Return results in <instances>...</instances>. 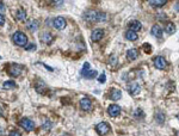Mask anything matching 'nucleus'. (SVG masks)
Returning <instances> with one entry per match:
<instances>
[{"instance_id":"obj_4","label":"nucleus","mask_w":179,"mask_h":136,"mask_svg":"<svg viewBox=\"0 0 179 136\" xmlns=\"http://www.w3.org/2000/svg\"><path fill=\"white\" fill-rule=\"evenodd\" d=\"M97 131L100 136H105L110 131V125L105 122H100L99 124H97Z\"/></svg>"},{"instance_id":"obj_3","label":"nucleus","mask_w":179,"mask_h":136,"mask_svg":"<svg viewBox=\"0 0 179 136\" xmlns=\"http://www.w3.org/2000/svg\"><path fill=\"white\" fill-rule=\"evenodd\" d=\"M53 25H54V27L57 29V30H63L67 25V22L63 17H56L53 22Z\"/></svg>"},{"instance_id":"obj_15","label":"nucleus","mask_w":179,"mask_h":136,"mask_svg":"<svg viewBox=\"0 0 179 136\" xmlns=\"http://www.w3.org/2000/svg\"><path fill=\"white\" fill-rule=\"evenodd\" d=\"M152 34L154 35L155 37H161V36H162V30H161V27H160L158 24H155V25L152 27Z\"/></svg>"},{"instance_id":"obj_29","label":"nucleus","mask_w":179,"mask_h":136,"mask_svg":"<svg viewBox=\"0 0 179 136\" xmlns=\"http://www.w3.org/2000/svg\"><path fill=\"white\" fill-rule=\"evenodd\" d=\"M4 23H5V18H4V16H2V14H0V27H1V25H4Z\"/></svg>"},{"instance_id":"obj_26","label":"nucleus","mask_w":179,"mask_h":136,"mask_svg":"<svg viewBox=\"0 0 179 136\" xmlns=\"http://www.w3.org/2000/svg\"><path fill=\"white\" fill-rule=\"evenodd\" d=\"M105 79H106L105 73H102V74H100V76L98 78V81H99L100 84H104V82H105Z\"/></svg>"},{"instance_id":"obj_25","label":"nucleus","mask_w":179,"mask_h":136,"mask_svg":"<svg viewBox=\"0 0 179 136\" xmlns=\"http://www.w3.org/2000/svg\"><path fill=\"white\" fill-rule=\"evenodd\" d=\"M25 49H27V51H33V50H36V44H33V43H31V44H27V46H25Z\"/></svg>"},{"instance_id":"obj_14","label":"nucleus","mask_w":179,"mask_h":136,"mask_svg":"<svg viewBox=\"0 0 179 136\" xmlns=\"http://www.w3.org/2000/svg\"><path fill=\"white\" fill-rule=\"evenodd\" d=\"M129 27H130V30H132V31H134V32H137L142 27V25H141V23H140V22L134 21V22H132V23L129 24Z\"/></svg>"},{"instance_id":"obj_8","label":"nucleus","mask_w":179,"mask_h":136,"mask_svg":"<svg viewBox=\"0 0 179 136\" xmlns=\"http://www.w3.org/2000/svg\"><path fill=\"white\" fill-rule=\"evenodd\" d=\"M22 69H23V67L22 66H19V65H12L11 67H10V70H8V73H10V75H12L13 78H17V76H19L20 74H22Z\"/></svg>"},{"instance_id":"obj_27","label":"nucleus","mask_w":179,"mask_h":136,"mask_svg":"<svg viewBox=\"0 0 179 136\" xmlns=\"http://www.w3.org/2000/svg\"><path fill=\"white\" fill-rule=\"evenodd\" d=\"M134 116H135V117H139V116H141V117H142V116H143V114H142V111H141V110L137 109L135 112H134Z\"/></svg>"},{"instance_id":"obj_30","label":"nucleus","mask_w":179,"mask_h":136,"mask_svg":"<svg viewBox=\"0 0 179 136\" xmlns=\"http://www.w3.org/2000/svg\"><path fill=\"white\" fill-rule=\"evenodd\" d=\"M8 136H22V135H20L19 131H12Z\"/></svg>"},{"instance_id":"obj_19","label":"nucleus","mask_w":179,"mask_h":136,"mask_svg":"<svg viewBox=\"0 0 179 136\" xmlns=\"http://www.w3.org/2000/svg\"><path fill=\"white\" fill-rule=\"evenodd\" d=\"M148 4H151L152 6H155V7H160V6H164L166 4L165 0H149Z\"/></svg>"},{"instance_id":"obj_5","label":"nucleus","mask_w":179,"mask_h":136,"mask_svg":"<svg viewBox=\"0 0 179 136\" xmlns=\"http://www.w3.org/2000/svg\"><path fill=\"white\" fill-rule=\"evenodd\" d=\"M20 125H22V128H24L25 131H31L35 128V123L29 118H23L20 121Z\"/></svg>"},{"instance_id":"obj_23","label":"nucleus","mask_w":179,"mask_h":136,"mask_svg":"<svg viewBox=\"0 0 179 136\" xmlns=\"http://www.w3.org/2000/svg\"><path fill=\"white\" fill-rule=\"evenodd\" d=\"M96 75H97V70H88L86 74H85V78H87V79H93Z\"/></svg>"},{"instance_id":"obj_31","label":"nucleus","mask_w":179,"mask_h":136,"mask_svg":"<svg viewBox=\"0 0 179 136\" xmlns=\"http://www.w3.org/2000/svg\"><path fill=\"white\" fill-rule=\"evenodd\" d=\"M2 115V108H1V105H0V116Z\"/></svg>"},{"instance_id":"obj_2","label":"nucleus","mask_w":179,"mask_h":136,"mask_svg":"<svg viewBox=\"0 0 179 136\" xmlns=\"http://www.w3.org/2000/svg\"><path fill=\"white\" fill-rule=\"evenodd\" d=\"M12 40L13 42L17 44V46H19V47H25L27 44V37L25 34H23V32H20V31H16L12 36Z\"/></svg>"},{"instance_id":"obj_21","label":"nucleus","mask_w":179,"mask_h":136,"mask_svg":"<svg viewBox=\"0 0 179 136\" xmlns=\"http://www.w3.org/2000/svg\"><path fill=\"white\" fill-rule=\"evenodd\" d=\"M17 85H16V82L12 81V80H10V81H5L4 82V89L5 90H8V89H14Z\"/></svg>"},{"instance_id":"obj_12","label":"nucleus","mask_w":179,"mask_h":136,"mask_svg":"<svg viewBox=\"0 0 179 136\" xmlns=\"http://www.w3.org/2000/svg\"><path fill=\"white\" fill-rule=\"evenodd\" d=\"M128 90H129V92H130V95H137L140 92V86L139 84H136V82H132V84H129V86H128Z\"/></svg>"},{"instance_id":"obj_13","label":"nucleus","mask_w":179,"mask_h":136,"mask_svg":"<svg viewBox=\"0 0 179 136\" xmlns=\"http://www.w3.org/2000/svg\"><path fill=\"white\" fill-rule=\"evenodd\" d=\"M16 18H17V21L19 22H24L27 19V12L24 11V10H18L17 11V13H16Z\"/></svg>"},{"instance_id":"obj_28","label":"nucleus","mask_w":179,"mask_h":136,"mask_svg":"<svg viewBox=\"0 0 179 136\" xmlns=\"http://www.w3.org/2000/svg\"><path fill=\"white\" fill-rule=\"evenodd\" d=\"M143 48H145V50L147 49V53H148V54L152 51V49H151V46H149V44H145V46H143Z\"/></svg>"},{"instance_id":"obj_9","label":"nucleus","mask_w":179,"mask_h":136,"mask_svg":"<svg viewBox=\"0 0 179 136\" xmlns=\"http://www.w3.org/2000/svg\"><path fill=\"white\" fill-rule=\"evenodd\" d=\"M103 36H104V30L103 29H94L92 35H91V38H92L93 42H98L103 38Z\"/></svg>"},{"instance_id":"obj_24","label":"nucleus","mask_w":179,"mask_h":136,"mask_svg":"<svg viewBox=\"0 0 179 136\" xmlns=\"http://www.w3.org/2000/svg\"><path fill=\"white\" fill-rule=\"evenodd\" d=\"M37 27H38V22L37 21H32L27 24V29H31V30H35Z\"/></svg>"},{"instance_id":"obj_11","label":"nucleus","mask_w":179,"mask_h":136,"mask_svg":"<svg viewBox=\"0 0 179 136\" xmlns=\"http://www.w3.org/2000/svg\"><path fill=\"white\" fill-rule=\"evenodd\" d=\"M121 98H122L121 90H117V89L111 90V93H110V99H111V100H119Z\"/></svg>"},{"instance_id":"obj_7","label":"nucleus","mask_w":179,"mask_h":136,"mask_svg":"<svg viewBox=\"0 0 179 136\" xmlns=\"http://www.w3.org/2000/svg\"><path fill=\"white\" fill-rule=\"evenodd\" d=\"M107 112H109V115L111 116V117H117L121 114V108H119L117 104H111L107 108Z\"/></svg>"},{"instance_id":"obj_17","label":"nucleus","mask_w":179,"mask_h":136,"mask_svg":"<svg viewBox=\"0 0 179 136\" xmlns=\"http://www.w3.org/2000/svg\"><path fill=\"white\" fill-rule=\"evenodd\" d=\"M165 31L167 32V34H170V35H172L176 32V27H174V24L173 23H171V22H168L167 24H166V27H165Z\"/></svg>"},{"instance_id":"obj_18","label":"nucleus","mask_w":179,"mask_h":136,"mask_svg":"<svg viewBox=\"0 0 179 136\" xmlns=\"http://www.w3.org/2000/svg\"><path fill=\"white\" fill-rule=\"evenodd\" d=\"M126 37L129 41H136V40H137V34L132 31V30H128L126 32Z\"/></svg>"},{"instance_id":"obj_6","label":"nucleus","mask_w":179,"mask_h":136,"mask_svg":"<svg viewBox=\"0 0 179 136\" xmlns=\"http://www.w3.org/2000/svg\"><path fill=\"white\" fill-rule=\"evenodd\" d=\"M154 66H155V68H158V69H164V68H166L167 62H166L165 57H164V56H157V57L154 59Z\"/></svg>"},{"instance_id":"obj_1","label":"nucleus","mask_w":179,"mask_h":136,"mask_svg":"<svg viewBox=\"0 0 179 136\" xmlns=\"http://www.w3.org/2000/svg\"><path fill=\"white\" fill-rule=\"evenodd\" d=\"M84 18L86 21L91 22V23H96V22H104L106 19L105 13L103 12H97V11H87Z\"/></svg>"},{"instance_id":"obj_22","label":"nucleus","mask_w":179,"mask_h":136,"mask_svg":"<svg viewBox=\"0 0 179 136\" xmlns=\"http://www.w3.org/2000/svg\"><path fill=\"white\" fill-rule=\"evenodd\" d=\"M88 70H90V63H88V62H85V63H84V67L81 69V75L85 76V74H86Z\"/></svg>"},{"instance_id":"obj_16","label":"nucleus","mask_w":179,"mask_h":136,"mask_svg":"<svg viewBox=\"0 0 179 136\" xmlns=\"http://www.w3.org/2000/svg\"><path fill=\"white\" fill-rule=\"evenodd\" d=\"M137 55H139V53H137L136 49H129V50L127 51V57H128L129 60H135V59L137 57Z\"/></svg>"},{"instance_id":"obj_20","label":"nucleus","mask_w":179,"mask_h":136,"mask_svg":"<svg viewBox=\"0 0 179 136\" xmlns=\"http://www.w3.org/2000/svg\"><path fill=\"white\" fill-rule=\"evenodd\" d=\"M41 40L43 42H46V43H50L52 40H53V36L49 34V32H44V34L41 36Z\"/></svg>"},{"instance_id":"obj_10","label":"nucleus","mask_w":179,"mask_h":136,"mask_svg":"<svg viewBox=\"0 0 179 136\" xmlns=\"http://www.w3.org/2000/svg\"><path fill=\"white\" fill-rule=\"evenodd\" d=\"M80 106H81V109L85 110V111H90L92 109V103H91V100L88 98H82L80 100Z\"/></svg>"}]
</instances>
